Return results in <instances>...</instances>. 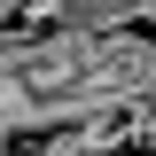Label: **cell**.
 I'll list each match as a JSON object with an SVG mask.
<instances>
[{"label": "cell", "mask_w": 156, "mask_h": 156, "mask_svg": "<svg viewBox=\"0 0 156 156\" xmlns=\"http://www.w3.org/2000/svg\"><path fill=\"white\" fill-rule=\"evenodd\" d=\"M0 16H8V0H0Z\"/></svg>", "instance_id": "6da1fadb"}]
</instances>
